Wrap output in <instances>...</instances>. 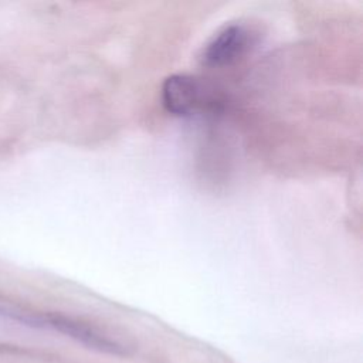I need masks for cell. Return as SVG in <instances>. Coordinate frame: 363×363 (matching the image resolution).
<instances>
[{"instance_id": "1", "label": "cell", "mask_w": 363, "mask_h": 363, "mask_svg": "<svg viewBox=\"0 0 363 363\" xmlns=\"http://www.w3.org/2000/svg\"><path fill=\"white\" fill-rule=\"evenodd\" d=\"M45 328L54 329L65 336L72 337L74 340L85 345L86 347L95 349L98 352H104L115 356H126L128 347L121 343L118 339L105 333L99 328L84 322L77 318L60 315V313H45L44 315Z\"/></svg>"}, {"instance_id": "2", "label": "cell", "mask_w": 363, "mask_h": 363, "mask_svg": "<svg viewBox=\"0 0 363 363\" xmlns=\"http://www.w3.org/2000/svg\"><path fill=\"white\" fill-rule=\"evenodd\" d=\"M162 102L167 112L187 116L204 108L207 94L197 78L187 74H173L162 85Z\"/></svg>"}, {"instance_id": "3", "label": "cell", "mask_w": 363, "mask_h": 363, "mask_svg": "<svg viewBox=\"0 0 363 363\" xmlns=\"http://www.w3.org/2000/svg\"><path fill=\"white\" fill-rule=\"evenodd\" d=\"M250 30L240 23L223 27L204 47L201 62L207 67H224L237 61L250 45Z\"/></svg>"}, {"instance_id": "4", "label": "cell", "mask_w": 363, "mask_h": 363, "mask_svg": "<svg viewBox=\"0 0 363 363\" xmlns=\"http://www.w3.org/2000/svg\"><path fill=\"white\" fill-rule=\"evenodd\" d=\"M0 320L14 322L30 328H44V315L41 316L40 313L21 311L4 303H0Z\"/></svg>"}]
</instances>
